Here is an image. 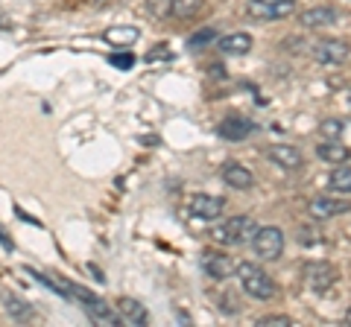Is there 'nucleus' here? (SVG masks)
<instances>
[{"mask_svg": "<svg viewBox=\"0 0 351 327\" xmlns=\"http://www.w3.org/2000/svg\"><path fill=\"white\" fill-rule=\"evenodd\" d=\"M62 296L80 304V307L88 313V319H91L94 324H106V327H114V324H120V315H117V310L108 307V304H106L103 298H97L91 289L76 287V283H71V280H62Z\"/></svg>", "mask_w": 351, "mask_h": 327, "instance_id": "obj_1", "label": "nucleus"}, {"mask_svg": "<svg viewBox=\"0 0 351 327\" xmlns=\"http://www.w3.org/2000/svg\"><path fill=\"white\" fill-rule=\"evenodd\" d=\"M234 272H237V280H240V287H243L246 296L258 298V301H269V298L278 296L276 280H272L261 266H255V263H240V266H234Z\"/></svg>", "mask_w": 351, "mask_h": 327, "instance_id": "obj_2", "label": "nucleus"}, {"mask_svg": "<svg viewBox=\"0 0 351 327\" xmlns=\"http://www.w3.org/2000/svg\"><path fill=\"white\" fill-rule=\"evenodd\" d=\"M252 248L261 260H278L284 254V234L281 228L276 225H263V228H255L252 234Z\"/></svg>", "mask_w": 351, "mask_h": 327, "instance_id": "obj_3", "label": "nucleus"}, {"mask_svg": "<svg viewBox=\"0 0 351 327\" xmlns=\"http://www.w3.org/2000/svg\"><path fill=\"white\" fill-rule=\"evenodd\" d=\"M255 228L258 225L252 216H232V220H226L217 228L214 237H217V243H223V246H243L246 239H252Z\"/></svg>", "mask_w": 351, "mask_h": 327, "instance_id": "obj_4", "label": "nucleus"}, {"mask_svg": "<svg viewBox=\"0 0 351 327\" xmlns=\"http://www.w3.org/2000/svg\"><path fill=\"white\" fill-rule=\"evenodd\" d=\"M337 269L331 263H325V260H311V263H304L302 269V280L304 287L316 292V296H322V292H328L337 283Z\"/></svg>", "mask_w": 351, "mask_h": 327, "instance_id": "obj_5", "label": "nucleus"}, {"mask_svg": "<svg viewBox=\"0 0 351 327\" xmlns=\"http://www.w3.org/2000/svg\"><path fill=\"white\" fill-rule=\"evenodd\" d=\"M311 56L319 62V64H325V68H337V64H346L348 62L351 47L346 44L343 38H319V41H313Z\"/></svg>", "mask_w": 351, "mask_h": 327, "instance_id": "obj_6", "label": "nucleus"}, {"mask_svg": "<svg viewBox=\"0 0 351 327\" xmlns=\"http://www.w3.org/2000/svg\"><path fill=\"white\" fill-rule=\"evenodd\" d=\"M293 9H295V0H249L246 15L267 24V21H281L293 15Z\"/></svg>", "mask_w": 351, "mask_h": 327, "instance_id": "obj_7", "label": "nucleus"}, {"mask_svg": "<svg viewBox=\"0 0 351 327\" xmlns=\"http://www.w3.org/2000/svg\"><path fill=\"white\" fill-rule=\"evenodd\" d=\"M199 266L208 278H214V280H228L234 275V263H232V257L223 254V252H214V248H205V252L199 254Z\"/></svg>", "mask_w": 351, "mask_h": 327, "instance_id": "obj_8", "label": "nucleus"}, {"mask_svg": "<svg viewBox=\"0 0 351 327\" xmlns=\"http://www.w3.org/2000/svg\"><path fill=\"white\" fill-rule=\"evenodd\" d=\"M252 132H258V126L252 123L249 117H243V114H228L223 123L217 126V135L223 140H232V144H237V140H246Z\"/></svg>", "mask_w": 351, "mask_h": 327, "instance_id": "obj_9", "label": "nucleus"}, {"mask_svg": "<svg viewBox=\"0 0 351 327\" xmlns=\"http://www.w3.org/2000/svg\"><path fill=\"white\" fill-rule=\"evenodd\" d=\"M299 24L304 29H325V27L339 24V12L334 6H311L299 15Z\"/></svg>", "mask_w": 351, "mask_h": 327, "instance_id": "obj_10", "label": "nucleus"}, {"mask_svg": "<svg viewBox=\"0 0 351 327\" xmlns=\"http://www.w3.org/2000/svg\"><path fill=\"white\" fill-rule=\"evenodd\" d=\"M307 211H311L313 220H334V216L348 213L351 205L346 199H334V196H316Z\"/></svg>", "mask_w": 351, "mask_h": 327, "instance_id": "obj_11", "label": "nucleus"}, {"mask_svg": "<svg viewBox=\"0 0 351 327\" xmlns=\"http://www.w3.org/2000/svg\"><path fill=\"white\" fill-rule=\"evenodd\" d=\"M226 211V199L219 196H208V193H196L191 199V213L199 216V220H217Z\"/></svg>", "mask_w": 351, "mask_h": 327, "instance_id": "obj_12", "label": "nucleus"}, {"mask_svg": "<svg viewBox=\"0 0 351 327\" xmlns=\"http://www.w3.org/2000/svg\"><path fill=\"white\" fill-rule=\"evenodd\" d=\"M267 158L276 164V167L281 170H302V164H304V155L295 146H287V144H276V146H269L267 149Z\"/></svg>", "mask_w": 351, "mask_h": 327, "instance_id": "obj_13", "label": "nucleus"}, {"mask_svg": "<svg viewBox=\"0 0 351 327\" xmlns=\"http://www.w3.org/2000/svg\"><path fill=\"white\" fill-rule=\"evenodd\" d=\"M114 310H117V315H120V324L141 327V324L149 322V310H147L141 301H135V298H120Z\"/></svg>", "mask_w": 351, "mask_h": 327, "instance_id": "obj_14", "label": "nucleus"}, {"mask_svg": "<svg viewBox=\"0 0 351 327\" xmlns=\"http://www.w3.org/2000/svg\"><path fill=\"white\" fill-rule=\"evenodd\" d=\"M223 181L234 190H249V187H255V172L246 170L243 164H237V161H228V164H223Z\"/></svg>", "mask_w": 351, "mask_h": 327, "instance_id": "obj_15", "label": "nucleus"}, {"mask_svg": "<svg viewBox=\"0 0 351 327\" xmlns=\"http://www.w3.org/2000/svg\"><path fill=\"white\" fill-rule=\"evenodd\" d=\"M3 310L12 315V322H18V324H27L36 319V307L21 296H12V292H3Z\"/></svg>", "mask_w": 351, "mask_h": 327, "instance_id": "obj_16", "label": "nucleus"}, {"mask_svg": "<svg viewBox=\"0 0 351 327\" xmlns=\"http://www.w3.org/2000/svg\"><path fill=\"white\" fill-rule=\"evenodd\" d=\"M217 47L226 53V56H246L252 50V36L246 32H228V36L217 38Z\"/></svg>", "mask_w": 351, "mask_h": 327, "instance_id": "obj_17", "label": "nucleus"}, {"mask_svg": "<svg viewBox=\"0 0 351 327\" xmlns=\"http://www.w3.org/2000/svg\"><path fill=\"white\" fill-rule=\"evenodd\" d=\"M138 38H141L138 27H112V29L103 32V41L112 47H129V44H135Z\"/></svg>", "mask_w": 351, "mask_h": 327, "instance_id": "obj_18", "label": "nucleus"}, {"mask_svg": "<svg viewBox=\"0 0 351 327\" xmlns=\"http://www.w3.org/2000/svg\"><path fill=\"white\" fill-rule=\"evenodd\" d=\"M316 155H319L322 161H328V164H346L351 158V149L343 146L339 140H325V144L316 146Z\"/></svg>", "mask_w": 351, "mask_h": 327, "instance_id": "obj_19", "label": "nucleus"}, {"mask_svg": "<svg viewBox=\"0 0 351 327\" xmlns=\"http://www.w3.org/2000/svg\"><path fill=\"white\" fill-rule=\"evenodd\" d=\"M328 187L334 193H351V167L348 164H334L331 176H328Z\"/></svg>", "mask_w": 351, "mask_h": 327, "instance_id": "obj_20", "label": "nucleus"}, {"mask_svg": "<svg viewBox=\"0 0 351 327\" xmlns=\"http://www.w3.org/2000/svg\"><path fill=\"white\" fill-rule=\"evenodd\" d=\"M202 9V0H170V18H193Z\"/></svg>", "mask_w": 351, "mask_h": 327, "instance_id": "obj_21", "label": "nucleus"}, {"mask_svg": "<svg viewBox=\"0 0 351 327\" xmlns=\"http://www.w3.org/2000/svg\"><path fill=\"white\" fill-rule=\"evenodd\" d=\"M343 129H346L343 120H322V123H319V135L328 138V140H339Z\"/></svg>", "mask_w": 351, "mask_h": 327, "instance_id": "obj_22", "label": "nucleus"}, {"mask_svg": "<svg viewBox=\"0 0 351 327\" xmlns=\"http://www.w3.org/2000/svg\"><path fill=\"white\" fill-rule=\"evenodd\" d=\"M108 64L117 70H132L135 68V56H132V53H112V56H108Z\"/></svg>", "mask_w": 351, "mask_h": 327, "instance_id": "obj_23", "label": "nucleus"}, {"mask_svg": "<svg viewBox=\"0 0 351 327\" xmlns=\"http://www.w3.org/2000/svg\"><path fill=\"white\" fill-rule=\"evenodd\" d=\"M147 9L152 12V18H161V21L170 18V0H147Z\"/></svg>", "mask_w": 351, "mask_h": 327, "instance_id": "obj_24", "label": "nucleus"}, {"mask_svg": "<svg viewBox=\"0 0 351 327\" xmlns=\"http://www.w3.org/2000/svg\"><path fill=\"white\" fill-rule=\"evenodd\" d=\"M208 41H217V29H214V27H205L202 32H196V36H191L188 44L196 50V47H205Z\"/></svg>", "mask_w": 351, "mask_h": 327, "instance_id": "obj_25", "label": "nucleus"}, {"mask_svg": "<svg viewBox=\"0 0 351 327\" xmlns=\"http://www.w3.org/2000/svg\"><path fill=\"white\" fill-rule=\"evenodd\" d=\"M293 319L290 315H261L258 319V327H290Z\"/></svg>", "mask_w": 351, "mask_h": 327, "instance_id": "obj_26", "label": "nucleus"}, {"mask_svg": "<svg viewBox=\"0 0 351 327\" xmlns=\"http://www.w3.org/2000/svg\"><path fill=\"white\" fill-rule=\"evenodd\" d=\"M299 239L304 246H313V243H322V237L319 234H313V228H302V234H299Z\"/></svg>", "mask_w": 351, "mask_h": 327, "instance_id": "obj_27", "label": "nucleus"}, {"mask_svg": "<svg viewBox=\"0 0 351 327\" xmlns=\"http://www.w3.org/2000/svg\"><path fill=\"white\" fill-rule=\"evenodd\" d=\"M158 59H170V50L167 47H158V50H149L147 53V62H158Z\"/></svg>", "mask_w": 351, "mask_h": 327, "instance_id": "obj_28", "label": "nucleus"}, {"mask_svg": "<svg viewBox=\"0 0 351 327\" xmlns=\"http://www.w3.org/2000/svg\"><path fill=\"white\" fill-rule=\"evenodd\" d=\"M0 246H3V248H9V252H12V248H15V243H12V237H6V231H3V225H0Z\"/></svg>", "mask_w": 351, "mask_h": 327, "instance_id": "obj_29", "label": "nucleus"}, {"mask_svg": "<svg viewBox=\"0 0 351 327\" xmlns=\"http://www.w3.org/2000/svg\"><path fill=\"white\" fill-rule=\"evenodd\" d=\"M348 96H351V94H348Z\"/></svg>", "mask_w": 351, "mask_h": 327, "instance_id": "obj_30", "label": "nucleus"}]
</instances>
